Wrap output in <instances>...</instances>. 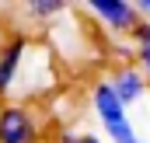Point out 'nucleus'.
Segmentation results:
<instances>
[{"label":"nucleus","mask_w":150,"mask_h":143,"mask_svg":"<svg viewBox=\"0 0 150 143\" xmlns=\"http://www.w3.org/2000/svg\"><path fill=\"white\" fill-rule=\"evenodd\" d=\"M25 38H14V42H7L4 45V52H0V94L4 91H11V84H14V77L21 70V59H25Z\"/></svg>","instance_id":"nucleus-5"},{"label":"nucleus","mask_w":150,"mask_h":143,"mask_svg":"<svg viewBox=\"0 0 150 143\" xmlns=\"http://www.w3.org/2000/svg\"><path fill=\"white\" fill-rule=\"evenodd\" d=\"M87 11L112 32H133L143 21L133 0H87Z\"/></svg>","instance_id":"nucleus-2"},{"label":"nucleus","mask_w":150,"mask_h":143,"mask_svg":"<svg viewBox=\"0 0 150 143\" xmlns=\"http://www.w3.org/2000/svg\"><path fill=\"white\" fill-rule=\"evenodd\" d=\"M80 143H101V140H98V136H91V133H84V136H80Z\"/></svg>","instance_id":"nucleus-10"},{"label":"nucleus","mask_w":150,"mask_h":143,"mask_svg":"<svg viewBox=\"0 0 150 143\" xmlns=\"http://www.w3.org/2000/svg\"><path fill=\"white\" fill-rule=\"evenodd\" d=\"M38 126L32 119V112H25L21 105L0 108V143H35Z\"/></svg>","instance_id":"nucleus-3"},{"label":"nucleus","mask_w":150,"mask_h":143,"mask_svg":"<svg viewBox=\"0 0 150 143\" xmlns=\"http://www.w3.org/2000/svg\"><path fill=\"white\" fill-rule=\"evenodd\" d=\"M25 11L32 18H56L59 11H67V4L63 0H32V4H25Z\"/></svg>","instance_id":"nucleus-7"},{"label":"nucleus","mask_w":150,"mask_h":143,"mask_svg":"<svg viewBox=\"0 0 150 143\" xmlns=\"http://www.w3.org/2000/svg\"><path fill=\"white\" fill-rule=\"evenodd\" d=\"M91 101H94V112H98V119H101V126H105V133H108L112 143H136L140 140L136 129H133V122H129V115H126V105H122L119 94H115L112 80L94 84Z\"/></svg>","instance_id":"nucleus-1"},{"label":"nucleus","mask_w":150,"mask_h":143,"mask_svg":"<svg viewBox=\"0 0 150 143\" xmlns=\"http://www.w3.org/2000/svg\"><path fill=\"white\" fill-rule=\"evenodd\" d=\"M136 143H150V140H136Z\"/></svg>","instance_id":"nucleus-12"},{"label":"nucleus","mask_w":150,"mask_h":143,"mask_svg":"<svg viewBox=\"0 0 150 143\" xmlns=\"http://www.w3.org/2000/svg\"><path fill=\"white\" fill-rule=\"evenodd\" d=\"M136 11H140V18H150V0H136Z\"/></svg>","instance_id":"nucleus-8"},{"label":"nucleus","mask_w":150,"mask_h":143,"mask_svg":"<svg viewBox=\"0 0 150 143\" xmlns=\"http://www.w3.org/2000/svg\"><path fill=\"white\" fill-rule=\"evenodd\" d=\"M0 52H4V35H0Z\"/></svg>","instance_id":"nucleus-11"},{"label":"nucleus","mask_w":150,"mask_h":143,"mask_svg":"<svg viewBox=\"0 0 150 143\" xmlns=\"http://www.w3.org/2000/svg\"><path fill=\"white\" fill-rule=\"evenodd\" d=\"M129 35L136 38V63H140L143 77L150 80V21H140Z\"/></svg>","instance_id":"nucleus-6"},{"label":"nucleus","mask_w":150,"mask_h":143,"mask_svg":"<svg viewBox=\"0 0 150 143\" xmlns=\"http://www.w3.org/2000/svg\"><path fill=\"white\" fill-rule=\"evenodd\" d=\"M112 87H115V94H119L122 105H136V101H143V94H147V77H143L140 67H122V70L112 77Z\"/></svg>","instance_id":"nucleus-4"},{"label":"nucleus","mask_w":150,"mask_h":143,"mask_svg":"<svg viewBox=\"0 0 150 143\" xmlns=\"http://www.w3.org/2000/svg\"><path fill=\"white\" fill-rule=\"evenodd\" d=\"M59 143H80V136H74V133H63V136H59Z\"/></svg>","instance_id":"nucleus-9"}]
</instances>
